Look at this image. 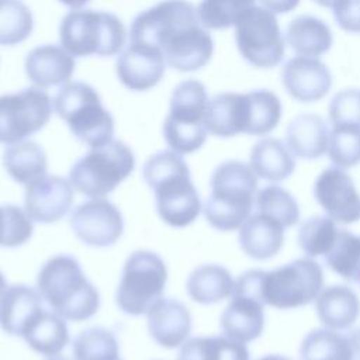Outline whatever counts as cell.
I'll use <instances>...</instances> for the list:
<instances>
[{
	"mask_svg": "<svg viewBox=\"0 0 360 360\" xmlns=\"http://www.w3.org/2000/svg\"><path fill=\"white\" fill-rule=\"evenodd\" d=\"M339 228L329 217H311L298 231V245L307 257L325 256L333 246Z\"/></svg>",
	"mask_w": 360,
	"mask_h": 360,
	"instance_id": "obj_37",
	"label": "cell"
},
{
	"mask_svg": "<svg viewBox=\"0 0 360 360\" xmlns=\"http://www.w3.org/2000/svg\"><path fill=\"white\" fill-rule=\"evenodd\" d=\"M257 176L239 160H226L211 174V193L202 212L207 222L218 231H236L252 215L257 193Z\"/></svg>",
	"mask_w": 360,
	"mask_h": 360,
	"instance_id": "obj_4",
	"label": "cell"
},
{
	"mask_svg": "<svg viewBox=\"0 0 360 360\" xmlns=\"http://www.w3.org/2000/svg\"><path fill=\"white\" fill-rule=\"evenodd\" d=\"M72 352L75 360H120L118 339L103 326L82 330L72 343Z\"/></svg>",
	"mask_w": 360,
	"mask_h": 360,
	"instance_id": "obj_33",
	"label": "cell"
},
{
	"mask_svg": "<svg viewBox=\"0 0 360 360\" xmlns=\"http://www.w3.org/2000/svg\"><path fill=\"white\" fill-rule=\"evenodd\" d=\"M239 53L250 65L269 69L277 66L285 51L276 14L262 6L248 10L233 25Z\"/></svg>",
	"mask_w": 360,
	"mask_h": 360,
	"instance_id": "obj_11",
	"label": "cell"
},
{
	"mask_svg": "<svg viewBox=\"0 0 360 360\" xmlns=\"http://www.w3.org/2000/svg\"><path fill=\"white\" fill-rule=\"evenodd\" d=\"M75 235L93 248L114 245L124 232L122 214L115 204L105 198H90L79 204L70 214Z\"/></svg>",
	"mask_w": 360,
	"mask_h": 360,
	"instance_id": "obj_13",
	"label": "cell"
},
{
	"mask_svg": "<svg viewBox=\"0 0 360 360\" xmlns=\"http://www.w3.org/2000/svg\"><path fill=\"white\" fill-rule=\"evenodd\" d=\"M176 360H250L245 343L226 336H202L187 339Z\"/></svg>",
	"mask_w": 360,
	"mask_h": 360,
	"instance_id": "obj_31",
	"label": "cell"
},
{
	"mask_svg": "<svg viewBox=\"0 0 360 360\" xmlns=\"http://www.w3.org/2000/svg\"><path fill=\"white\" fill-rule=\"evenodd\" d=\"M34 225L25 210L17 205H0V246L17 248L32 236Z\"/></svg>",
	"mask_w": 360,
	"mask_h": 360,
	"instance_id": "obj_41",
	"label": "cell"
},
{
	"mask_svg": "<svg viewBox=\"0 0 360 360\" xmlns=\"http://www.w3.org/2000/svg\"><path fill=\"white\" fill-rule=\"evenodd\" d=\"M259 360H291L283 354H267V356H263L260 357Z\"/></svg>",
	"mask_w": 360,
	"mask_h": 360,
	"instance_id": "obj_47",
	"label": "cell"
},
{
	"mask_svg": "<svg viewBox=\"0 0 360 360\" xmlns=\"http://www.w3.org/2000/svg\"><path fill=\"white\" fill-rule=\"evenodd\" d=\"M255 205L259 212L276 219L285 229L294 226L300 221V207L297 200L290 191L276 183L257 190Z\"/></svg>",
	"mask_w": 360,
	"mask_h": 360,
	"instance_id": "obj_35",
	"label": "cell"
},
{
	"mask_svg": "<svg viewBox=\"0 0 360 360\" xmlns=\"http://www.w3.org/2000/svg\"><path fill=\"white\" fill-rule=\"evenodd\" d=\"M285 143L295 158L318 159L328 152V125L315 114L297 115L287 127Z\"/></svg>",
	"mask_w": 360,
	"mask_h": 360,
	"instance_id": "obj_25",
	"label": "cell"
},
{
	"mask_svg": "<svg viewBox=\"0 0 360 360\" xmlns=\"http://www.w3.org/2000/svg\"><path fill=\"white\" fill-rule=\"evenodd\" d=\"M166 281L167 269L163 259L152 250H135L124 263L115 302L128 315H143L162 298Z\"/></svg>",
	"mask_w": 360,
	"mask_h": 360,
	"instance_id": "obj_10",
	"label": "cell"
},
{
	"mask_svg": "<svg viewBox=\"0 0 360 360\" xmlns=\"http://www.w3.org/2000/svg\"><path fill=\"white\" fill-rule=\"evenodd\" d=\"M125 38L122 21L107 11L72 10L59 25L60 46L75 58L117 55Z\"/></svg>",
	"mask_w": 360,
	"mask_h": 360,
	"instance_id": "obj_5",
	"label": "cell"
},
{
	"mask_svg": "<svg viewBox=\"0 0 360 360\" xmlns=\"http://www.w3.org/2000/svg\"><path fill=\"white\" fill-rule=\"evenodd\" d=\"M329 269L345 280L360 283V236L339 229L332 249L323 256Z\"/></svg>",
	"mask_w": 360,
	"mask_h": 360,
	"instance_id": "obj_34",
	"label": "cell"
},
{
	"mask_svg": "<svg viewBox=\"0 0 360 360\" xmlns=\"http://www.w3.org/2000/svg\"><path fill=\"white\" fill-rule=\"evenodd\" d=\"M285 41L298 56L318 58L329 51L332 45V32L322 20L302 15L288 24Z\"/></svg>",
	"mask_w": 360,
	"mask_h": 360,
	"instance_id": "obj_30",
	"label": "cell"
},
{
	"mask_svg": "<svg viewBox=\"0 0 360 360\" xmlns=\"http://www.w3.org/2000/svg\"><path fill=\"white\" fill-rule=\"evenodd\" d=\"M48 360H68V359H65V357H59V356H55V357H49Z\"/></svg>",
	"mask_w": 360,
	"mask_h": 360,
	"instance_id": "obj_50",
	"label": "cell"
},
{
	"mask_svg": "<svg viewBox=\"0 0 360 360\" xmlns=\"http://www.w3.org/2000/svg\"><path fill=\"white\" fill-rule=\"evenodd\" d=\"M62 4L68 6L72 10H80L83 8L90 0H59Z\"/></svg>",
	"mask_w": 360,
	"mask_h": 360,
	"instance_id": "obj_46",
	"label": "cell"
},
{
	"mask_svg": "<svg viewBox=\"0 0 360 360\" xmlns=\"http://www.w3.org/2000/svg\"><path fill=\"white\" fill-rule=\"evenodd\" d=\"M37 288L52 311L68 321H86L100 307L97 288L86 278L79 262L69 255L52 256L42 264Z\"/></svg>",
	"mask_w": 360,
	"mask_h": 360,
	"instance_id": "obj_3",
	"label": "cell"
},
{
	"mask_svg": "<svg viewBox=\"0 0 360 360\" xmlns=\"http://www.w3.org/2000/svg\"><path fill=\"white\" fill-rule=\"evenodd\" d=\"M314 302L316 316L323 328L339 332L352 328L360 314L357 294L343 284L323 287Z\"/></svg>",
	"mask_w": 360,
	"mask_h": 360,
	"instance_id": "obj_24",
	"label": "cell"
},
{
	"mask_svg": "<svg viewBox=\"0 0 360 360\" xmlns=\"http://www.w3.org/2000/svg\"><path fill=\"white\" fill-rule=\"evenodd\" d=\"M346 336H347L350 347H352L353 360H360V328L349 332Z\"/></svg>",
	"mask_w": 360,
	"mask_h": 360,
	"instance_id": "obj_45",
	"label": "cell"
},
{
	"mask_svg": "<svg viewBox=\"0 0 360 360\" xmlns=\"http://www.w3.org/2000/svg\"><path fill=\"white\" fill-rule=\"evenodd\" d=\"M330 7L342 30L360 34V0H335Z\"/></svg>",
	"mask_w": 360,
	"mask_h": 360,
	"instance_id": "obj_43",
	"label": "cell"
},
{
	"mask_svg": "<svg viewBox=\"0 0 360 360\" xmlns=\"http://www.w3.org/2000/svg\"><path fill=\"white\" fill-rule=\"evenodd\" d=\"M208 100L207 89L198 80H183L174 87L163 122V138L172 150L188 155L204 145L208 135L204 125Z\"/></svg>",
	"mask_w": 360,
	"mask_h": 360,
	"instance_id": "obj_8",
	"label": "cell"
},
{
	"mask_svg": "<svg viewBox=\"0 0 360 360\" xmlns=\"http://www.w3.org/2000/svg\"><path fill=\"white\" fill-rule=\"evenodd\" d=\"M235 280L228 269L221 264H201L195 267L187 281L188 297L198 304L210 305L229 298L233 292Z\"/></svg>",
	"mask_w": 360,
	"mask_h": 360,
	"instance_id": "obj_27",
	"label": "cell"
},
{
	"mask_svg": "<svg viewBox=\"0 0 360 360\" xmlns=\"http://www.w3.org/2000/svg\"><path fill=\"white\" fill-rule=\"evenodd\" d=\"M53 103L39 87L0 96V142L24 141L42 129L51 120Z\"/></svg>",
	"mask_w": 360,
	"mask_h": 360,
	"instance_id": "obj_12",
	"label": "cell"
},
{
	"mask_svg": "<svg viewBox=\"0 0 360 360\" xmlns=\"http://www.w3.org/2000/svg\"><path fill=\"white\" fill-rule=\"evenodd\" d=\"M135 167V156L122 141L90 148L76 160L69 172V181L75 190L90 197L103 198L122 183Z\"/></svg>",
	"mask_w": 360,
	"mask_h": 360,
	"instance_id": "obj_7",
	"label": "cell"
},
{
	"mask_svg": "<svg viewBox=\"0 0 360 360\" xmlns=\"http://www.w3.org/2000/svg\"><path fill=\"white\" fill-rule=\"evenodd\" d=\"M142 174L153 190L156 211L163 222L184 228L197 219L202 205L183 155L172 149L156 152L145 162Z\"/></svg>",
	"mask_w": 360,
	"mask_h": 360,
	"instance_id": "obj_2",
	"label": "cell"
},
{
	"mask_svg": "<svg viewBox=\"0 0 360 360\" xmlns=\"http://www.w3.org/2000/svg\"><path fill=\"white\" fill-rule=\"evenodd\" d=\"M328 156L340 169L360 163V125L335 124L329 131Z\"/></svg>",
	"mask_w": 360,
	"mask_h": 360,
	"instance_id": "obj_39",
	"label": "cell"
},
{
	"mask_svg": "<svg viewBox=\"0 0 360 360\" xmlns=\"http://www.w3.org/2000/svg\"><path fill=\"white\" fill-rule=\"evenodd\" d=\"M6 287H7V283H6V278H4V276H3V273L0 271V297H1V294H3V291L6 290Z\"/></svg>",
	"mask_w": 360,
	"mask_h": 360,
	"instance_id": "obj_48",
	"label": "cell"
},
{
	"mask_svg": "<svg viewBox=\"0 0 360 360\" xmlns=\"http://www.w3.org/2000/svg\"><path fill=\"white\" fill-rule=\"evenodd\" d=\"M52 103L55 112L68 124L70 132L90 148L114 139V118L93 86L69 82L59 89Z\"/></svg>",
	"mask_w": 360,
	"mask_h": 360,
	"instance_id": "obj_6",
	"label": "cell"
},
{
	"mask_svg": "<svg viewBox=\"0 0 360 360\" xmlns=\"http://www.w3.org/2000/svg\"><path fill=\"white\" fill-rule=\"evenodd\" d=\"M249 166L259 179L278 183L295 170V156L285 142L277 138H263L250 150Z\"/></svg>",
	"mask_w": 360,
	"mask_h": 360,
	"instance_id": "obj_26",
	"label": "cell"
},
{
	"mask_svg": "<svg viewBox=\"0 0 360 360\" xmlns=\"http://www.w3.org/2000/svg\"><path fill=\"white\" fill-rule=\"evenodd\" d=\"M323 283L322 267L311 257H301L270 271L262 270L259 298L277 309H294L314 302Z\"/></svg>",
	"mask_w": 360,
	"mask_h": 360,
	"instance_id": "obj_9",
	"label": "cell"
},
{
	"mask_svg": "<svg viewBox=\"0 0 360 360\" xmlns=\"http://www.w3.org/2000/svg\"><path fill=\"white\" fill-rule=\"evenodd\" d=\"M242 250L252 259L267 260L283 248L285 228L276 219L256 211L238 229Z\"/></svg>",
	"mask_w": 360,
	"mask_h": 360,
	"instance_id": "obj_23",
	"label": "cell"
},
{
	"mask_svg": "<svg viewBox=\"0 0 360 360\" xmlns=\"http://www.w3.org/2000/svg\"><path fill=\"white\" fill-rule=\"evenodd\" d=\"M314 197L336 224L360 221V193L345 169H325L314 183Z\"/></svg>",
	"mask_w": 360,
	"mask_h": 360,
	"instance_id": "obj_14",
	"label": "cell"
},
{
	"mask_svg": "<svg viewBox=\"0 0 360 360\" xmlns=\"http://www.w3.org/2000/svg\"><path fill=\"white\" fill-rule=\"evenodd\" d=\"M262 7L273 14H284L297 7L300 0H259Z\"/></svg>",
	"mask_w": 360,
	"mask_h": 360,
	"instance_id": "obj_44",
	"label": "cell"
},
{
	"mask_svg": "<svg viewBox=\"0 0 360 360\" xmlns=\"http://www.w3.org/2000/svg\"><path fill=\"white\" fill-rule=\"evenodd\" d=\"M250 104L248 93H221L208 100L204 112V125L208 134L231 138L248 134Z\"/></svg>",
	"mask_w": 360,
	"mask_h": 360,
	"instance_id": "obj_19",
	"label": "cell"
},
{
	"mask_svg": "<svg viewBox=\"0 0 360 360\" xmlns=\"http://www.w3.org/2000/svg\"><path fill=\"white\" fill-rule=\"evenodd\" d=\"M300 357L301 360H353L347 336L328 328L314 329L302 339Z\"/></svg>",
	"mask_w": 360,
	"mask_h": 360,
	"instance_id": "obj_32",
	"label": "cell"
},
{
	"mask_svg": "<svg viewBox=\"0 0 360 360\" xmlns=\"http://www.w3.org/2000/svg\"><path fill=\"white\" fill-rule=\"evenodd\" d=\"M3 166L13 180L28 186L46 174L48 159L41 145L24 139L7 145L3 153Z\"/></svg>",
	"mask_w": 360,
	"mask_h": 360,
	"instance_id": "obj_28",
	"label": "cell"
},
{
	"mask_svg": "<svg viewBox=\"0 0 360 360\" xmlns=\"http://www.w3.org/2000/svg\"><path fill=\"white\" fill-rule=\"evenodd\" d=\"M329 120L332 125H360V90L345 89L336 93L329 104Z\"/></svg>",
	"mask_w": 360,
	"mask_h": 360,
	"instance_id": "obj_42",
	"label": "cell"
},
{
	"mask_svg": "<svg viewBox=\"0 0 360 360\" xmlns=\"http://www.w3.org/2000/svg\"><path fill=\"white\" fill-rule=\"evenodd\" d=\"M150 338L166 349L181 346L191 332V314L188 308L173 298H159L146 312Z\"/></svg>",
	"mask_w": 360,
	"mask_h": 360,
	"instance_id": "obj_18",
	"label": "cell"
},
{
	"mask_svg": "<svg viewBox=\"0 0 360 360\" xmlns=\"http://www.w3.org/2000/svg\"><path fill=\"white\" fill-rule=\"evenodd\" d=\"M165 69L166 62L159 49L135 42H129L115 63L118 80L132 91L155 87L162 80Z\"/></svg>",
	"mask_w": 360,
	"mask_h": 360,
	"instance_id": "obj_16",
	"label": "cell"
},
{
	"mask_svg": "<svg viewBox=\"0 0 360 360\" xmlns=\"http://www.w3.org/2000/svg\"><path fill=\"white\" fill-rule=\"evenodd\" d=\"M281 82L287 93L302 103L323 98L332 86L328 66L318 58L295 56L281 70Z\"/></svg>",
	"mask_w": 360,
	"mask_h": 360,
	"instance_id": "obj_17",
	"label": "cell"
},
{
	"mask_svg": "<svg viewBox=\"0 0 360 360\" xmlns=\"http://www.w3.org/2000/svg\"><path fill=\"white\" fill-rule=\"evenodd\" d=\"M264 328V305L252 297L232 294L221 315V329L228 339L249 343L257 339Z\"/></svg>",
	"mask_w": 360,
	"mask_h": 360,
	"instance_id": "obj_22",
	"label": "cell"
},
{
	"mask_svg": "<svg viewBox=\"0 0 360 360\" xmlns=\"http://www.w3.org/2000/svg\"><path fill=\"white\" fill-rule=\"evenodd\" d=\"M250 104V121L248 135H266L271 132L281 120V101L270 90H255L248 93Z\"/></svg>",
	"mask_w": 360,
	"mask_h": 360,
	"instance_id": "obj_40",
	"label": "cell"
},
{
	"mask_svg": "<svg viewBox=\"0 0 360 360\" xmlns=\"http://www.w3.org/2000/svg\"><path fill=\"white\" fill-rule=\"evenodd\" d=\"M73 190L69 180L45 174L25 187L24 210L35 222H56L72 208Z\"/></svg>",
	"mask_w": 360,
	"mask_h": 360,
	"instance_id": "obj_15",
	"label": "cell"
},
{
	"mask_svg": "<svg viewBox=\"0 0 360 360\" xmlns=\"http://www.w3.org/2000/svg\"><path fill=\"white\" fill-rule=\"evenodd\" d=\"M75 66V56L59 45L35 46L27 53L24 62L27 77L39 89L69 83Z\"/></svg>",
	"mask_w": 360,
	"mask_h": 360,
	"instance_id": "obj_20",
	"label": "cell"
},
{
	"mask_svg": "<svg viewBox=\"0 0 360 360\" xmlns=\"http://www.w3.org/2000/svg\"><path fill=\"white\" fill-rule=\"evenodd\" d=\"M38 288L25 284L7 285L0 297V328L11 336H22L44 311Z\"/></svg>",
	"mask_w": 360,
	"mask_h": 360,
	"instance_id": "obj_21",
	"label": "cell"
},
{
	"mask_svg": "<svg viewBox=\"0 0 360 360\" xmlns=\"http://www.w3.org/2000/svg\"><path fill=\"white\" fill-rule=\"evenodd\" d=\"M256 0H201L197 10L200 24L207 30H224L236 21L252 7Z\"/></svg>",
	"mask_w": 360,
	"mask_h": 360,
	"instance_id": "obj_38",
	"label": "cell"
},
{
	"mask_svg": "<svg viewBox=\"0 0 360 360\" xmlns=\"http://www.w3.org/2000/svg\"><path fill=\"white\" fill-rule=\"evenodd\" d=\"M25 343L45 357L58 356L69 343L65 319L55 311L44 309L21 336Z\"/></svg>",
	"mask_w": 360,
	"mask_h": 360,
	"instance_id": "obj_29",
	"label": "cell"
},
{
	"mask_svg": "<svg viewBox=\"0 0 360 360\" xmlns=\"http://www.w3.org/2000/svg\"><path fill=\"white\" fill-rule=\"evenodd\" d=\"M315 3H318L319 6H323V7H330L333 4L335 0H314Z\"/></svg>",
	"mask_w": 360,
	"mask_h": 360,
	"instance_id": "obj_49",
	"label": "cell"
},
{
	"mask_svg": "<svg viewBox=\"0 0 360 360\" xmlns=\"http://www.w3.org/2000/svg\"><path fill=\"white\" fill-rule=\"evenodd\" d=\"M34 28L31 10L21 0H0V45L25 41Z\"/></svg>",
	"mask_w": 360,
	"mask_h": 360,
	"instance_id": "obj_36",
	"label": "cell"
},
{
	"mask_svg": "<svg viewBox=\"0 0 360 360\" xmlns=\"http://www.w3.org/2000/svg\"><path fill=\"white\" fill-rule=\"evenodd\" d=\"M150 46L159 49L165 62L179 72L204 68L214 52V41L197 17V10L187 0L167 7L155 21Z\"/></svg>",
	"mask_w": 360,
	"mask_h": 360,
	"instance_id": "obj_1",
	"label": "cell"
}]
</instances>
